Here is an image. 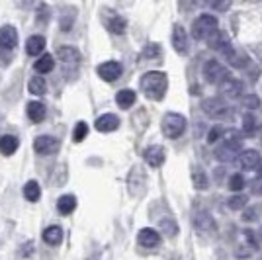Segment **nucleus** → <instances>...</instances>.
Instances as JSON below:
<instances>
[{"label": "nucleus", "mask_w": 262, "mask_h": 260, "mask_svg": "<svg viewBox=\"0 0 262 260\" xmlns=\"http://www.w3.org/2000/svg\"><path fill=\"white\" fill-rule=\"evenodd\" d=\"M139 86L149 100H163L166 94V88H168V76L161 71H149L141 76Z\"/></svg>", "instance_id": "1"}, {"label": "nucleus", "mask_w": 262, "mask_h": 260, "mask_svg": "<svg viewBox=\"0 0 262 260\" xmlns=\"http://www.w3.org/2000/svg\"><path fill=\"white\" fill-rule=\"evenodd\" d=\"M161 129L168 139H178L182 133L186 131V118L182 114H176V112H168L164 114L163 123H161Z\"/></svg>", "instance_id": "2"}, {"label": "nucleus", "mask_w": 262, "mask_h": 260, "mask_svg": "<svg viewBox=\"0 0 262 260\" xmlns=\"http://www.w3.org/2000/svg\"><path fill=\"white\" fill-rule=\"evenodd\" d=\"M215 30H217V18L213 14H202L192 24V35L194 39H200V41L208 39Z\"/></svg>", "instance_id": "3"}, {"label": "nucleus", "mask_w": 262, "mask_h": 260, "mask_svg": "<svg viewBox=\"0 0 262 260\" xmlns=\"http://www.w3.org/2000/svg\"><path fill=\"white\" fill-rule=\"evenodd\" d=\"M202 110L208 114L209 118H213V119H225L233 114V110H231L229 104H225V102L219 100V98H208V100H204V102H202Z\"/></svg>", "instance_id": "4"}, {"label": "nucleus", "mask_w": 262, "mask_h": 260, "mask_svg": "<svg viewBox=\"0 0 262 260\" xmlns=\"http://www.w3.org/2000/svg\"><path fill=\"white\" fill-rule=\"evenodd\" d=\"M202 73H204V78L208 80L209 84H219V82H223L229 73H227V69L221 65L219 61L215 59H209L204 63V69H202Z\"/></svg>", "instance_id": "5"}, {"label": "nucleus", "mask_w": 262, "mask_h": 260, "mask_svg": "<svg viewBox=\"0 0 262 260\" xmlns=\"http://www.w3.org/2000/svg\"><path fill=\"white\" fill-rule=\"evenodd\" d=\"M206 41H208V45L211 47V49H215V51H219V53L225 55V57H227V61H229L233 55L237 53V51L233 49V45H231L227 33L219 32V30H215V32L211 33Z\"/></svg>", "instance_id": "6"}, {"label": "nucleus", "mask_w": 262, "mask_h": 260, "mask_svg": "<svg viewBox=\"0 0 262 260\" xmlns=\"http://www.w3.org/2000/svg\"><path fill=\"white\" fill-rule=\"evenodd\" d=\"M256 250H258V245H256L254 233L252 231H243V235L239 239V245L235 247V256L237 258H251Z\"/></svg>", "instance_id": "7"}, {"label": "nucleus", "mask_w": 262, "mask_h": 260, "mask_svg": "<svg viewBox=\"0 0 262 260\" xmlns=\"http://www.w3.org/2000/svg\"><path fill=\"white\" fill-rule=\"evenodd\" d=\"M192 221H194V227H196L200 233H204V235H215V231H217V225H215L213 217L209 215L208 211H204V209L194 211Z\"/></svg>", "instance_id": "8"}, {"label": "nucleus", "mask_w": 262, "mask_h": 260, "mask_svg": "<svg viewBox=\"0 0 262 260\" xmlns=\"http://www.w3.org/2000/svg\"><path fill=\"white\" fill-rule=\"evenodd\" d=\"M96 73H98V76L102 78V80H106V82H114V80H118V78L121 76L123 69H121V65L118 63V61H106V63L98 65Z\"/></svg>", "instance_id": "9"}, {"label": "nucleus", "mask_w": 262, "mask_h": 260, "mask_svg": "<svg viewBox=\"0 0 262 260\" xmlns=\"http://www.w3.org/2000/svg\"><path fill=\"white\" fill-rule=\"evenodd\" d=\"M235 161H237L245 170H254V168H258V166H260L262 157L256 149H245L243 153L237 155V159H235Z\"/></svg>", "instance_id": "10"}, {"label": "nucleus", "mask_w": 262, "mask_h": 260, "mask_svg": "<svg viewBox=\"0 0 262 260\" xmlns=\"http://www.w3.org/2000/svg\"><path fill=\"white\" fill-rule=\"evenodd\" d=\"M143 159H145V163L149 164V166L159 168V166L164 163V159H166V149L161 147V145H151V147L145 149Z\"/></svg>", "instance_id": "11"}, {"label": "nucleus", "mask_w": 262, "mask_h": 260, "mask_svg": "<svg viewBox=\"0 0 262 260\" xmlns=\"http://www.w3.org/2000/svg\"><path fill=\"white\" fill-rule=\"evenodd\" d=\"M33 149L37 155H53L59 151V141L51 135H39L33 143Z\"/></svg>", "instance_id": "12"}, {"label": "nucleus", "mask_w": 262, "mask_h": 260, "mask_svg": "<svg viewBox=\"0 0 262 260\" xmlns=\"http://www.w3.org/2000/svg\"><path fill=\"white\" fill-rule=\"evenodd\" d=\"M18 45V30L14 26H2L0 28V49L12 51Z\"/></svg>", "instance_id": "13"}, {"label": "nucleus", "mask_w": 262, "mask_h": 260, "mask_svg": "<svg viewBox=\"0 0 262 260\" xmlns=\"http://www.w3.org/2000/svg\"><path fill=\"white\" fill-rule=\"evenodd\" d=\"M239 149H241V145L225 141L221 147L215 149V159H217L219 163H233V161L237 159V155L241 153Z\"/></svg>", "instance_id": "14"}, {"label": "nucleus", "mask_w": 262, "mask_h": 260, "mask_svg": "<svg viewBox=\"0 0 262 260\" xmlns=\"http://www.w3.org/2000/svg\"><path fill=\"white\" fill-rule=\"evenodd\" d=\"M137 243L141 245L143 249H155V247H159V243H161V235L151 227H145L139 231V235H137Z\"/></svg>", "instance_id": "15"}, {"label": "nucleus", "mask_w": 262, "mask_h": 260, "mask_svg": "<svg viewBox=\"0 0 262 260\" xmlns=\"http://www.w3.org/2000/svg\"><path fill=\"white\" fill-rule=\"evenodd\" d=\"M221 84V90H223V94L229 98H241V94H243V88H245V84L241 82L239 78H231V76H227L223 82H219Z\"/></svg>", "instance_id": "16"}, {"label": "nucleus", "mask_w": 262, "mask_h": 260, "mask_svg": "<svg viewBox=\"0 0 262 260\" xmlns=\"http://www.w3.org/2000/svg\"><path fill=\"white\" fill-rule=\"evenodd\" d=\"M57 57L65 63V65H78L80 63V51L77 47H71V45H63L57 49Z\"/></svg>", "instance_id": "17"}, {"label": "nucleus", "mask_w": 262, "mask_h": 260, "mask_svg": "<svg viewBox=\"0 0 262 260\" xmlns=\"http://www.w3.org/2000/svg\"><path fill=\"white\" fill-rule=\"evenodd\" d=\"M120 127V118L116 114H104L96 119V129L102 133H110V131H116Z\"/></svg>", "instance_id": "18"}, {"label": "nucleus", "mask_w": 262, "mask_h": 260, "mask_svg": "<svg viewBox=\"0 0 262 260\" xmlns=\"http://www.w3.org/2000/svg\"><path fill=\"white\" fill-rule=\"evenodd\" d=\"M172 47L176 53L184 55L188 51V35L182 26H174V30H172Z\"/></svg>", "instance_id": "19"}, {"label": "nucleus", "mask_w": 262, "mask_h": 260, "mask_svg": "<svg viewBox=\"0 0 262 260\" xmlns=\"http://www.w3.org/2000/svg\"><path fill=\"white\" fill-rule=\"evenodd\" d=\"M45 114H47V110H45L43 102L33 100V102L28 104V118L32 119L33 123H41V121L45 119Z\"/></svg>", "instance_id": "20"}, {"label": "nucleus", "mask_w": 262, "mask_h": 260, "mask_svg": "<svg viewBox=\"0 0 262 260\" xmlns=\"http://www.w3.org/2000/svg\"><path fill=\"white\" fill-rule=\"evenodd\" d=\"M45 49V37L43 35H32V37H28V41H26V53L35 57V55H41Z\"/></svg>", "instance_id": "21"}, {"label": "nucleus", "mask_w": 262, "mask_h": 260, "mask_svg": "<svg viewBox=\"0 0 262 260\" xmlns=\"http://www.w3.org/2000/svg\"><path fill=\"white\" fill-rule=\"evenodd\" d=\"M18 147H20L18 137H14V135H2L0 137V153L2 155L10 157V155H14V153L18 151Z\"/></svg>", "instance_id": "22"}, {"label": "nucleus", "mask_w": 262, "mask_h": 260, "mask_svg": "<svg viewBox=\"0 0 262 260\" xmlns=\"http://www.w3.org/2000/svg\"><path fill=\"white\" fill-rule=\"evenodd\" d=\"M135 100H137V94L133 90H129V88H123V90H120L116 94V102H118V106L121 110H129L135 104Z\"/></svg>", "instance_id": "23"}, {"label": "nucleus", "mask_w": 262, "mask_h": 260, "mask_svg": "<svg viewBox=\"0 0 262 260\" xmlns=\"http://www.w3.org/2000/svg\"><path fill=\"white\" fill-rule=\"evenodd\" d=\"M75 207H77V198L73 194H65L59 198V202H57V209H59V213H63V215H69V213H73L75 211Z\"/></svg>", "instance_id": "24"}, {"label": "nucleus", "mask_w": 262, "mask_h": 260, "mask_svg": "<svg viewBox=\"0 0 262 260\" xmlns=\"http://www.w3.org/2000/svg\"><path fill=\"white\" fill-rule=\"evenodd\" d=\"M43 241L51 247H57L61 241H63V229L59 225H51L43 231Z\"/></svg>", "instance_id": "25"}, {"label": "nucleus", "mask_w": 262, "mask_h": 260, "mask_svg": "<svg viewBox=\"0 0 262 260\" xmlns=\"http://www.w3.org/2000/svg\"><path fill=\"white\" fill-rule=\"evenodd\" d=\"M55 67V57L53 55H41L37 61H35V65H33V69H35V73H39V75H45V73H51Z\"/></svg>", "instance_id": "26"}, {"label": "nucleus", "mask_w": 262, "mask_h": 260, "mask_svg": "<svg viewBox=\"0 0 262 260\" xmlns=\"http://www.w3.org/2000/svg\"><path fill=\"white\" fill-rule=\"evenodd\" d=\"M192 184H194L196 190H208L209 188L208 174L204 172L200 166H194V170H192Z\"/></svg>", "instance_id": "27"}, {"label": "nucleus", "mask_w": 262, "mask_h": 260, "mask_svg": "<svg viewBox=\"0 0 262 260\" xmlns=\"http://www.w3.org/2000/svg\"><path fill=\"white\" fill-rule=\"evenodd\" d=\"M24 198L28 202H37L41 198V188H39V184L35 180H30L28 184L24 186Z\"/></svg>", "instance_id": "28"}, {"label": "nucleus", "mask_w": 262, "mask_h": 260, "mask_svg": "<svg viewBox=\"0 0 262 260\" xmlns=\"http://www.w3.org/2000/svg\"><path fill=\"white\" fill-rule=\"evenodd\" d=\"M45 88H47V84H45L43 76H32L30 78V82H28V90L32 92V94H35V96H41V94H45Z\"/></svg>", "instance_id": "29"}, {"label": "nucleus", "mask_w": 262, "mask_h": 260, "mask_svg": "<svg viewBox=\"0 0 262 260\" xmlns=\"http://www.w3.org/2000/svg\"><path fill=\"white\" fill-rule=\"evenodd\" d=\"M106 26H108V30L112 33H123L127 30V22L121 16H112L108 22H106Z\"/></svg>", "instance_id": "30"}, {"label": "nucleus", "mask_w": 262, "mask_h": 260, "mask_svg": "<svg viewBox=\"0 0 262 260\" xmlns=\"http://www.w3.org/2000/svg\"><path fill=\"white\" fill-rule=\"evenodd\" d=\"M204 6H208V8H213V10H219V12H225L229 10L231 2L233 0H200Z\"/></svg>", "instance_id": "31"}, {"label": "nucleus", "mask_w": 262, "mask_h": 260, "mask_svg": "<svg viewBox=\"0 0 262 260\" xmlns=\"http://www.w3.org/2000/svg\"><path fill=\"white\" fill-rule=\"evenodd\" d=\"M161 229H163V233L166 237H174L178 235V225H176L174 219H161Z\"/></svg>", "instance_id": "32"}, {"label": "nucleus", "mask_w": 262, "mask_h": 260, "mask_svg": "<svg viewBox=\"0 0 262 260\" xmlns=\"http://www.w3.org/2000/svg\"><path fill=\"white\" fill-rule=\"evenodd\" d=\"M249 204V198L245 194H237L233 196V198H229V202H227V206L231 207V209H235V211H239V209H243V207Z\"/></svg>", "instance_id": "33"}, {"label": "nucleus", "mask_w": 262, "mask_h": 260, "mask_svg": "<svg viewBox=\"0 0 262 260\" xmlns=\"http://www.w3.org/2000/svg\"><path fill=\"white\" fill-rule=\"evenodd\" d=\"M141 57L143 59H157V57H161V45L147 44L145 45V49H143Z\"/></svg>", "instance_id": "34"}, {"label": "nucleus", "mask_w": 262, "mask_h": 260, "mask_svg": "<svg viewBox=\"0 0 262 260\" xmlns=\"http://www.w3.org/2000/svg\"><path fill=\"white\" fill-rule=\"evenodd\" d=\"M245 184H247V180H245V176L241 172L233 174L229 178V188L233 190V192H241L243 188H245Z\"/></svg>", "instance_id": "35"}, {"label": "nucleus", "mask_w": 262, "mask_h": 260, "mask_svg": "<svg viewBox=\"0 0 262 260\" xmlns=\"http://www.w3.org/2000/svg\"><path fill=\"white\" fill-rule=\"evenodd\" d=\"M86 135H88V125L84 123V121H78L75 131H73V139H75L77 143H80L86 139Z\"/></svg>", "instance_id": "36"}, {"label": "nucleus", "mask_w": 262, "mask_h": 260, "mask_svg": "<svg viewBox=\"0 0 262 260\" xmlns=\"http://www.w3.org/2000/svg\"><path fill=\"white\" fill-rule=\"evenodd\" d=\"M254 127H256V119H254V116L247 114V116L243 118V131H245L247 135H251L252 131H254Z\"/></svg>", "instance_id": "37"}, {"label": "nucleus", "mask_w": 262, "mask_h": 260, "mask_svg": "<svg viewBox=\"0 0 262 260\" xmlns=\"http://www.w3.org/2000/svg\"><path fill=\"white\" fill-rule=\"evenodd\" d=\"M243 104H245L247 108L256 110L260 106V98L256 96V94H247V96H243Z\"/></svg>", "instance_id": "38"}, {"label": "nucleus", "mask_w": 262, "mask_h": 260, "mask_svg": "<svg viewBox=\"0 0 262 260\" xmlns=\"http://www.w3.org/2000/svg\"><path fill=\"white\" fill-rule=\"evenodd\" d=\"M73 22H75V12H71V16H65L61 14V30H71L73 28Z\"/></svg>", "instance_id": "39"}, {"label": "nucleus", "mask_w": 262, "mask_h": 260, "mask_svg": "<svg viewBox=\"0 0 262 260\" xmlns=\"http://www.w3.org/2000/svg\"><path fill=\"white\" fill-rule=\"evenodd\" d=\"M223 125H215V127H213V129L209 131L208 133V143H215L219 139V137H221V133H223Z\"/></svg>", "instance_id": "40"}, {"label": "nucleus", "mask_w": 262, "mask_h": 260, "mask_svg": "<svg viewBox=\"0 0 262 260\" xmlns=\"http://www.w3.org/2000/svg\"><path fill=\"white\" fill-rule=\"evenodd\" d=\"M256 217H258V207H249V209L243 213V219H245V221H256Z\"/></svg>", "instance_id": "41"}, {"label": "nucleus", "mask_w": 262, "mask_h": 260, "mask_svg": "<svg viewBox=\"0 0 262 260\" xmlns=\"http://www.w3.org/2000/svg\"><path fill=\"white\" fill-rule=\"evenodd\" d=\"M47 20H49V8L47 6H39V10H37V22L45 24Z\"/></svg>", "instance_id": "42"}, {"label": "nucleus", "mask_w": 262, "mask_h": 260, "mask_svg": "<svg viewBox=\"0 0 262 260\" xmlns=\"http://www.w3.org/2000/svg\"><path fill=\"white\" fill-rule=\"evenodd\" d=\"M251 190H252V194L262 196V176H258V178H254V180H252Z\"/></svg>", "instance_id": "43"}, {"label": "nucleus", "mask_w": 262, "mask_h": 260, "mask_svg": "<svg viewBox=\"0 0 262 260\" xmlns=\"http://www.w3.org/2000/svg\"><path fill=\"white\" fill-rule=\"evenodd\" d=\"M33 2H35V0H16V4H18L22 10H30L33 6Z\"/></svg>", "instance_id": "44"}, {"label": "nucleus", "mask_w": 262, "mask_h": 260, "mask_svg": "<svg viewBox=\"0 0 262 260\" xmlns=\"http://www.w3.org/2000/svg\"><path fill=\"white\" fill-rule=\"evenodd\" d=\"M258 237H260V239H262V227H260V229H258Z\"/></svg>", "instance_id": "45"}, {"label": "nucleus", "mask_w": 262, "mask_h": 260, "mask_svg": "<svg viewBox=\"0 0 262 260\" xmlns=\"http://www.w3.org/2000/svg\"><path fill=\"white\" fill-rule=\"evenodd\" d=\"M260 141H262V137H260Z\"/></svg>", "instance_id": "46"}]
</instances>
